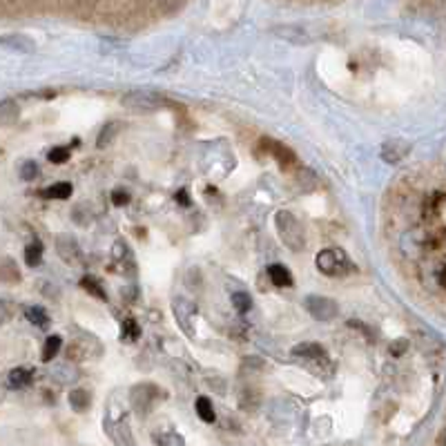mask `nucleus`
Returning <instances> with one entry per match:
<instances>
[{
    "instance_id": "nucleus-1",
    "label": "nucleus",
    "mask_w": 446,
    "mask_h": 446,
    "mask_svg": "<svg viewBox=\"0 0 446 446\" xmlns=\"http://www.w3.org/2000/svg\"><path fill=\"white\" fill-rule=\"evenodd\" d=\"M274 225L277 235H279L281 243L292 252H301L306 248V230L301 221L292 214L290 210H279L274 214Z\"/></svg>"
},
{
    "instance_id": "nucleus-2",
    "label": "nucleus",
    "mask_w": 446,
    "mask_h": 446,
    "mask_svg": "<svg viewBox=\"0 0 446 446\" xmlns=\"http://www.w3.org/2000/svg\"><path fill=\"white\" fill-rule=\"evenodd\" d=\"M123 107L134 114H152L161 110V107H165V99L159 94V91H152V89H132V91H126L121 99Z\"/></svg>"
},
{
    "instance_id": "nucleus-3",
    "label": "nucleus",
    "mask_w": 446,
    "mask_h": 446,
    "mask_svg": "<svg viewBox=\"0 0 446 446\" xmlns=\"http://www.w3.org/2000/svg\"><path fill=\"white\" fill-rule=\"evenodd\" d=\"M315 264H317L319 272H324L326 277H346L355 270L352 261L348 259V255L342 248H324L317 255Z\"/></svg>"
},
{
    "instance_id": "nucleus-4",
    "label": "nucleus",
    "mask_w": 446,
    "mask_h": 446,
    "mask_svg": "<svg viewBox=\"0 0 446 446\" xmlns=\"http://www.w3.org/2000/svg\"><path fill=\"white\" fill-rule=\"evenodd\" d=\"M259 152L274 157V161L279 163L284 170H295V167H297V155H295V152H292L288 145L279 143V141H272L270 136H264L259 141Z\"/></svg>"
},
{
    "instance_id": "nucleus-5",
    "label": "nucleus",
    "mask_w": 446,
    "mask_h": 446,
    "mask_svg": "<svg viewBox=\"0 0 446 446\" xmlns=\"http://www.w3.org/2000/svg\"><path fill=\"white\" fill-rule=\"evenodd\" d=\"M306 311L311 317L317 321H330L340 313V306H337L330 297H321V295H311L306 299Z\"/></svg>"
},
{
    "instance_id": "nucleus-6",
    "label": "nucleus",
    "mask_w": 446,
    "mask_h": 446,
    "mask_svg": "<svg viewBox=\"0 0 446 446\" xmlns=\"http://www.w3.org/2000/svg\"><path fill=\"white\" fill-rule=\"evenodd\" d=\"M56 252L69 266H76L81 261V245L72 235H58L56 237Z\"/></svg>"
},
{
    "instance_id": "nucleus-7",
    "label": "nucleus",
    "mask_w": 446,
    "mask_h": 446,
    "mask_svg": "<svg viewBox=\"0 0 446 446\" xmlns=\"http://www.w3.org/2000/svg\"><path fill=\"white\" fill-rule=\"evenodd\" d=\"M172 311H174V317H177V321H179V326L186 330V333H194V321H190V319H194V315H196V306L190 301V299H183V297H179V299H174V303H172Z\"/></svg>"
},
{
    "instance_id": "nucleus-8",
    "label": "nucleus",
    "mask_w": 446,
    "mask_h": 446,
    "mask_svg": "<svg viewBox=\"0 0 446 446\" xmlns=\"http://www.w3.org/2000/svg\"><path fill=\"white\" fill-rule=\"evenodd\" d=\"M411 145L402 138H389L386 143L381 145V159L386 163H399L406 155H408Z\"/></svg>"
},
{
    "instance_id": "nucleus-9",
    "label": "nucleus",
    "mask_w": 446,
    "mask_h": 446,
    "mask_svg": "<svg viewBox=\"0 0 446 446\" xmlns=\"http://www.w3.org/2000/svg\"><path fill=\"white\" fill-rule=\"evenodd\" d=\"M45 0H0V13L7 16H18V13H27L38 9Z\"/></svg>"
},
{
    "instance_id": "nucleus-10",
    "label": "nucleus",
    "mask_w": 446,
    "mask_h": 446,
    "mask_svg": "<svg viewBox=\"0 0 446 446\" xmlns=\"http://www.w3.org/2000/svg\"><path fill=\"white\" fill-rule=\"evenodd\" d=\"M155 397H157V386H147V384H143V386L132 389V404L141 413H147L152 408Z\"/></svg>"
},
{
    "instance_id": "nucleus-11",
    "label": "nucleus",
    "mask_w": 446,
    "mask_h": 446,
    "mask_svg": "<svg viewBox=\"0 0 446 446\" xmlns=\"http://www.w3.org/2000/svg\"><path fill=\"white\" fill-rule=\"evenodd\" d=\"M292 355L299 357V359L311 362V359H324V357H328V352H326V348L321 346V344H315V342H301V344H297V346H292Z\"/></svg>"
},
{
    "instance_id": "nucleus-12",
    "label": "nucleus",
    "mask_w": 446,
    "mask_h": 446,
    "mask_svg": "<svg viewBox=\"0 0 446 446\" xmlns=\"http://www.w3.org/2000/svg\"><path fill=\"white\" fill-rule=\"evenodd\" d=\"M0 45L7 50H13V52H23V54H29V52H34V40L32 38H27L23 34H11V36H0Z\"/></svg>"
},
{
    "instance_id": "nucleus-13",
    "label": "nucleus",
    "mask_w": 446,
    "mask_h": 446,
    "mask_svg": "<svg viewBox=\"0 0 446 446\" xmlns=\"http://www.w3.org/2000/svg\"><path fill=\"white\" fill-rule=\"evenodd\" d=\"M21 116V107L16 101H0V126H11Z\"/></svg>"
},
{
    "instance_id": "nucleus-14",
    "label": "nucleus",
    "mask_w": 446,
    "mask_h": 446,
    "mask_svg": "<svg viewBox=\"0 0 446 446\" xmlns=\"http://www.w3.org/2000/svg\"><path fill=\"white\" fill-rule=\"evenodd\" d=\"M121 121H107L105 126H103V130L99 132V138H96V145L99 147H107L110 145L114 138L118 136V132H121Z\"/></svg>"
},
{
    "instance_id": "nucleus-15",
    "label": "nucleus",
    "mask_w": 446,
    "mask_h": 446,
    "mask_svg": "<svg viewBox=\"0 0 446 446\" xmlns=\"http://www.w3.org/2000/svg\"><path fill=\"white\" fill-rule=\"evenodd\" d=\"M32 379H34V371H29V368H23V366L13 368V371L9 373V377H7L11 389H25V386L32 384Z\"/></svg>"
},
{
    "instance_id": "nucleus-16",
    "label": "nucleus",
    "mask_w": 446,
    "mask_h": 446,
    "mask_svg": "<svg viewBox=\"0 0 446 446\" xmlns=\"http://www.w3.org/2000/svg\"><path fill=\"white\" fill-rule=\"evenodd\" d=\"M21 270L11 259H0V284H18Z\"/></svg>"
},
{
    "instance_id": "nucleus-17",
    "label": "nucleus",
    "mask_w": 446,
    "mask_h": 446,
    "mask_svg": "<svg viewBox=\"0 0 446 446\" xmlns=\"http://www.w3.org/2000/svg\"><path fill=\"white\" fill-rule=\"evenodd\" d=\"M268 277H270V281H272L274 286H281V288L292 286V274H290V270H288L286 266H281V264H272V266L268 268Z\"/></svg>"
},
{
    "instance_id": "nucleus-18",
    "label": "nucleus",
    "mask_w": 446,
    "mask_h": 446,
    "mask_svg": "<svg viewBox=\"0 0 446 446\" xmlns=\"http://www.w3.org/2000/svg\"><path fill=\"white\" fill-rule=\"evenodd\" d=\"M81 288H83L85 292H89V295L94 297V299H101V301L107 299V292H105L103 284L96 279V277H91V274L83 277V279H81Z\"/></svg>"
},
{
    "instance_id": "nucleus-19",
    "label": "nucleus",
    "mask_w": 446,
    "mask_h": 446,
    "mask_svg": "<svg viewBox=\"0 0 446 446\" xmlns=\"http://www.w3.org/2000/svg\"><path fill=\"white\" fill-rule=\"evenodd\" d=\"M91 404V397L85 389H74L69 393V406L76 411V413H85Z\"/></svg>"
},
{
    "instance_id": "nucleus-20",
    "label": "nucleus",
    "mask_w": 446,
    "mask_h": 446,
    "mask_svg": "<svg viewBox=\"0 0 446 446\" xmlns=\"http://www.w3.org/2000/svg\"><path fill=\"white\" fill-rule=\"evenodd\" d=\"M43 196L45 199H58V201H65V199L72 196V183H67V181L54 183V186H50L48 190H43Z\"/></svg>"
},
{
    "instance_id": "nucleus-21",
    "label": "nucleus",
    "mask_w": 446,
    "mask_h": 446,
    "mask_svg": "<svg viewBox=\"0 0 446 446\" xmlns=\"http://www.w3.org/2000/svg\"><path fill=\"white\" fill-rule=\"evenodd\" d=\"M25 317H27L29 324H34L38 328L50 326V317H48V313H45V308H40V306H29V308H25Z\"/></svg>"
},
{
    "instance_id": "nucleus-22",
    "label": "nucleus",
    "mask_w": 446,
    "mask_h": 446,
    "mask_svg": "<svg viewBox=\"0 0 446 446\" xmlns=\"http://www.w3.org/2000/svg\"><path fill=\"white\" fill-rule=\"evenodd\" d=\"M25 261H27V266H40V261H43V243L38 239H34L32 243L25 248Z\"/></svg>"
},
{
    "instance_id": "nucleus-23",
    "label": "nucleus",
    "mask_w": 446,
    "mask_h": 446,
    "mask_svg": "<svg viewBox=\"0 0 446 446\" xmlns=\"http://www.w3.org/2000/svg\"><path fill=\"white\" fill-rule=\"evenodd\" d=\"M60 346H63V340H60L58 335H50L48 337V342H45V346H43V362H52L58 352H60Z\"/></svg>"
},
{
    "instance_id": "nucleus-24",
    "label": "nucleus",
    "mask_w": 446,
    "mask_h": 446,
    "mask_svg": "<svg viewBox=\"0 0 446 446\" xmlns=\"http://www.w3.org/2000/svg\"><path fill=\"white\" fill-rule=\"evenodd\" d=\"M196 415L204 422H208V424H212L214 420H217V415H214V406H212V402L208 397H199L196 399Z\"/></svg>"
},
{
    "instance_id": "nucleus-25",
    "label": "nucleus",
    "mask_w": 446,
    "mask_h": 446,
    "mask_svg": "<svg viewBox=\"0 0 446 446\" xmlns=\"http://www.w3.org/2000/svg\"><path fill=\"white\" fill-rule=\"evenodd\" d=\"M277 34L292 40V43H308L311 40L308 36H306L303 29H299V27H279L277 29Z\"/></svg>"
},
{
    "instance_id": "nucleus-26",
    "label": "nucleus",
    "mask_w": 446,
    "mask_h": 446,
    "mask_svg": "<svg viewBox=\"0 0 446 446\" xmlns=\"http://www.w3.org/2000/svg\"><path fill=\"white\" fill-rule=\"evenodd\" d=\"M69 147H65V145H58V147H52L50 150V155H48V159H50V163H56V165H60V163H67L69 161Z\"/></svg>"
},
{
    "instance_id": "nucleus-27",
    "label": "nucleus",
    "mask_w": 446,
    "mask_h": 446,
    "mask_svg": "<svg viewBox=\"0 0 446 446\" xmlns=\"http://www.w3.org/2000/svg\"><path fill=\"white\" fill-rule=\"evenodd\" d=\"M233 306L239 313H248L252 308V299L248 292H235L233 295Z\"/></svg>"
},
{
    "instance_id": "nucleus-28",
    "label": "nucleus",
    "mask_w": 446,
    "mask_h": 446,
    "mask_svg": "<svg viewBox=\"0 0 446 446\" xmlns=\"http://www.w3.org/2000/svg\"><path fill=\"white\" fill-rule=\"evenodd\" d=\"M123 335H126L128 342H134V340H138V335H141V328H138L134 319H126L123 321Z\"/></svg>"
},
{
    "instance_id": "nucleus-29",
    "label": "nucleus",
    "mask_w": 446,
    "mask_h": 446,
    "mask_svg": "<svg viewBox=\"0 0 446 446\" xmlns=\"http://www.w3.org/2000/svg\"><path fill=\"white\" fill-rule=\"evenodd\" d=\"M38 177V163H34V161H25L23 165H21V179L23 181H34Z\"/></svg>"
},
{
    "instance_id": "nucleus-30",
    "label": "nucleus",
    "mask_w": 446,
    "mask_h": 446,
    "mask_svg": "<svg viewBox=\"0 0 446 446\" xmlns=\"http://www.w3.org/2000/svg\"><path fill=\"white\" fill-rule=\"evenodd\" d=\"M13 303L7 301V299H0V324H7V321L13 317Z\"/></svg>"
},
{
    "instance_id": "nucleus-31",
    "label": "nucleus",
    "mask_w": 446,
    "mask_h": 446,
    "mask_svg": "<svg viewBox=\"0 0 446 446\" xmlns=\"http://www.w3.org/2000/svg\"><path fill=\"white\" fill-rule=\"evenodd\" d=\"M112 204L114 206H128L130 204V192L128 190H123V188H116L112 192Z\"/></svg>"
},
{
    "instance_id": "nucleus-32",
    "label": "nucleus",
    "mask_w": 446,
    "mask_h": 446,
    "mask_svg": "<svg viewBox=\"0 0 446 446\" xmlns=\"http://www.w3.org/2000/svg\"><path fill=\"white\" fill-rule=\"evenodd\" d=\"M406 348H408V342H406V340H397V342L391 344V355H395V357L404 355Z\"/></svg>"
},
{
    "instance_id": "nucleus-33",
    "label": "nucleus",
    "mask_w": 446,
    "mask_h": 446,
    "mask_svg": "<svg viewBox=\"0 0 446 446\" xmlns=\"http://www.w3.org/2000/svg\"><path fill=\"white\" fill-rule=\"evenodd\" d=\"M161 446H183V440H181L179 435L170 433V435L161 437Z\"/></svg>"
},
{
    "instance_id": "nucleus-34",
    "label": "nucleus",
    "mask_w": 446,
    "mask_h": 446,
    "mask_svg": "<svg viewBox=\"0 0 446 446\" xmlns=\"http://www.w3.org/2000/svg\"><path fill=\"white\" fill-rule=\"evenodd\" d=\"M177 204H181V206H190V196H188L186 190H179V192H177Z\"/></svg>"
},
{
    "instance_id": "nucleus-35",
    "label": "nucleus",
    "mask_w": 446,
    "mask_h": 446,
    "mask_svg": "<svg viewBox=\"0 0 446 446\" xmlns=\"http://www.w3.org/2000/svg\"><path fill=\"white\" fill-rule=\"evenodd\" d=\"M437 281H440V286L446 290V264H442L440 270H437Z\"/></svg>"
}]
</instances>
